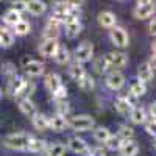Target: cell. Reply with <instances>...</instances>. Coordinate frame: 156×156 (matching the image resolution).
<instances>
[{
  "label": "cell",
  "mask_w": 156,
  "mask_h": 156,
  "mask_svg": "<svg viewBox=\"0 0 156 156\" xmlns=\"http://www.w3.org/2000/svg\"><path fill=\"white\" fill-rule=\"evenodd\" d=\"M31 137L33 136L28 133H11L5 137L3 144H5V147H8L11 150L22 151V150H27V145L30 144Z\"/></svg>",
  "instance_id": "obj_1"
},
{
  "label": "cell",
  "mask_w": 156,
  "mask_h": 156,
  "mask_svg": "<svg viewBox=\"0 0 156 156\" xmlns=\"http://www.w3.org/2000/svg\"><path fill=\"white\" fill-rule=\"evenodd\" d=\"M67 125L75 131H89V129L95 126V120L87 114H80V115H73L70 122H67Z\"/></svg>",
  "instance_id": "obj_2"
},
{
  "label": "cell",
  "mask_w": 156,
  "mask_h": 156,
  "mask_svg": "<svg viewBox=\"0 0 156 156\" xmlns=\"http://www.w3.org/2000/svg\"><path fill=\"white\" fill-rule=\"evenodd\" d=\"M109 37H111V41L115 47H119V48H125L128 47V33L125 31V28L122 27H112L111 31H109Z\"/></svg>",
  "instance_id": "obj_3"
},
{
  "label": "cell",
  "mask_w": 156,
  "mask_h": 156,
  "mask_svg": "<svg viewBox=\"0 0 156 156\" xmlns=\"http://www.w3.org/2000/svg\"><path fill=\"white\" fill-rule=\"evenodd\" d=\"M92 56H94V45L92 44L83 42L75 48V61L76 62H80V64L87 62L92 59Z\"/></svg>",
  "instance_id": "obj_4"
},
{
  "label": "cell",
  "mask_w": 156,
  "mask_h": 156,
  "mask_svg": "<svg viewBox=\"0 0 156 156\" xmlns=\"http://www.w3.org/2000/svg\"><path fill=\"white\" fill-rule=\"evenodd\" d=\"M133 14L139 20L151 17L154 14V3L153 2H148V0H145V2H137V5L134 6Z\"/></svg>",
  "instance_id": "obj_5"
},
{
  "label": "cell",
  "mask_w": 156,
  "mask_h": 156,
  "mask_svg": "<svg viewBox=\"0 0 156 156\" xmlns=\"http://www.w3.org/2000/svg\"><path fill=\"white\" fill-rule=\"evenodd\" d=\"M25 86H27V78L20 76V75H16L14 78H11V80L8 81V94L11 97H17V95L23 94Z\"/></svg>",
  "instance_id": "obj_6"
},
{
  "label": "cell",
  "mask_w": 156,
  "mask_h": 156,
  "mask_svg": "<svg viewBox=\"0 0 156 156\" xmlns=\"http://www.w3.org/2000/svg\"><path fill=\"white\" fill-rule=\"evenodd\" d=\"M62 25L66 28V34L69 37H75L80 34L81 31V22L78 17H73V16H67L66 19L62 20Z\"/></svg>",
  "instance_id": "obj_7"
},
{
  "label": "cell",
  "mask_w": 156,
  "mask_h": 156,
  "mask_svg": "<svg viewBox=\"0 0 156 156\" xmlns=\"http://www.w3.org/2000/svg\"><path fill=\"white\" fill-rule=\"evenodd\" d=\"M105 59L108 62L109 67H125L128 62V56L122 51H109L108 55H105Z\"/></svg>",
  "instance_id": "obj_8"
},
{
  "label": "cell",
  "mask_w": 156,
  "mask_h": 156,
  "mask_svg": "<svg viewBox=\"0 0 156 156\" xmlns=\"http://www.w3.org/2000/svg\"><path fill=\"white\" fill-rule=\"evenodd\" d=\"M67 148L72 151V153H76V154H83V153H87L89 151V145L86 144V140L78 137V136H73L67 140Z\"/></svg>",
  "instance_id": "obj_9"
},
{
  "label": "cell",
  "mask_w": 156,
  "mask_h": 156,
  "mask_svg": "<svg viewBox=\"0 0 156 156\" xmlns=\"http://www.w3.org/2000/svg\"><path fill=\"white\" fill-rule=\"evenodd\" d=\"M58 41L56 39H45V41L39 45V53L45 58H53L56 50H58Z\"/></svg>",
  "instance_id": "obj_10"
},
{
  "label": "cell",
  "mask_w": 156,
  "mask_h": 156,
  "mask_svg": "<svg viewBox=\"0 0 156 156\" xmlns=\"http://www.w3.org/2000/svg\"><path fill=\"white\" fill-rule=\"evenodd\" d=\"M153 66L150 64V61H144V62H140L139 64V67H137V78L139 80L137 81H140V83H147V81H150L151 78H153Z\"/></svg>",
  "instance_id": "obj_11"
},
{
  "label": "cell",
  "mask_w": 156,
  "mask_h": 156,
  "mask_svg": "<svg viewBox=\"0 0 156 156\" xmlns=\"http://www.w3.org/2000/svg\"><path fill=\"white\" fill-rule=\"evenodd\" d=\"M106 86L112 90H120L125 86V75L120 72H112L106 76Z\"/></svg>",
  "instance_id": "obj_12"
},
{
  "label": "cell",
  "mask_w": 156,
  "mask_h": 156,
  "mask_svg": "<svg viewBox=\"0 0 156 156\" xmlns=\"http://www.w3.org/2000/svg\"><path fill=\"white\" fill-rule=\"evenodd\" d=\"M69 125H67V119L62 115H58V114H53L51 117H48V128L53 129L56 133H61L64 131Z\"/></svg>",
  "instance_id": "obj_13"
},
{
  "label": "cell",
  "mask_w": 156,
  "mask_h": 156,
  "mask_svg": "<svg viewBox=\"0 0 156 156\" xmlns=\"http://www.w3.org/2000/svg\"><path fill=\"white\" fill-rule=\"evenodd\" d=\"M19 109L22 114H25L27 117H30V119H33V117L37 114V109L34 106V103L30 100V97H23L19 100Z\"/></svg>",
  "instance_id": "obj_14"
},
{
  "label": "cell",
  "mask_w": 156,
  "mask_h": 156,
  "mask_svg": "<svg viewBox=\"0 0 156 156\" xmlns=\"http://www.w3.org/2000/svg\"><path fill=\"white\" fill-rule=\"evenodd\" d=\"M25 73L28 76H41L44 73V64L41 61H36V59H30L27 64L23 66Z\"/></svg>",
  "instance_id": "obj_15"
},
{
  "label": "cell",
  "mask_w": 156,
  "mask_h": 156,
  "mask_svg": "<svg viewBox=\"0 0 156 156\" xmlns=\"http://www.w3.org/2000/svg\"><path fill=\"white\" fill-rule=\"evenodd\" d=\"M115 22H117V17L111 11H101L98 14V23L101 25V27H105V28L111 30L112 27H115Z\"/></svg>",
  "instance_id": "obj_16"
},
{
  "label": "cell",
  "mask_w": 156,
  "mask_h": 156,
  "mask_svg": "<svg viewBox=\"0 0 156 156\" xmlns=\"http://www.w3.org/2000/svg\"><path fill=\"white\" fill-rule=\"evenodd\" d=\"M47 9V3L45 2H41V0H30L27 2V11L33 16H41L44 14Z\"/></svg>",
  "instance_id": "obj_17"
},
{
  "label": "cell",
  "mask_w": 156,
  "mask_h": 156,
  "mask_svg": "<svg viewBox=\"0 0 156 156\" xmlns=\"http://www.w3.org/2000/svg\"><path fill=\"white\" fill-rule=\"evenodd\" d=\"M119 151H120L122 156H136L139 153V145H137V142L133 140V139L123 140V144H122Z\"/></svg>",
  "instance_id": "obj_18"
},
{
  "label": "cell",
  "mask_w": 156,
  "mask_h": 156,
  "mask_svg": "<svg viewBox=\"0 0 156 156\" xmlns=\"http://www.w3.org/2000/svg\"><path fill=\"white\" fill-rule=\"evenodd\" d=\"M129 119H131L133 123L136 125H140V123H144L145 119H147V111L145 108H142V106H134L131 111H129Z\"/></svg>",
  "instance_id": "obj_19"
},
{
  "label": "cell",
  "mask_w": 156,
  "mask_h": 156,
  "mask_svg": "<svg viewBox=\"0 0 156 156\" xmlns=\"http://www.w3.org/2000/svg\"><path fill=\"white\" fill-rule=\"evenodd\" d=\"M69 75H70V78H72L75 83H78L86 75V69L83 67V64L75 61V62L70 64V67H69Z\"/></svg>",
  "instance_id": "obj_20"
},
{
  "label": "cell",
  "mask_w": 156,
  "mask_h": 156,
  "mask_svg": "<svg viewBox=\"0 0 156 156\" xmlns=\"http://www.w3.org/2000/svg\"><path fill=\"white\" fill-rule=\"evenodd\" d=\"M69 16V11H67V2H56L55 6H53V14L51 17L58 19L59 22H62Z\"/></svg>",
  "instance_id": "obj_21"
},
{
  "label": "cell",
  "mask_w": 156,
  "mask_h": 156,
  "mask_svg": "<svg viewBox=\"0 0 156 156\" xmlns=\"http://www.w3.org/2000/svg\"><path fill=\"white\" fill-rule=\"evenodd\" d=\"M62 86V83H61V76L58 75V73H48L47 76H45V87L50 90L51 94L55 92V90L58 89V87H61Z\"/></svg>",
  "instance_id": "obj_22"
},
{
  "label": "cell",
  "mask_w": 156,
  "mask_h": 156,
  "mask_svg": "<svg viewBox=\"0 0 156 156\" xmlns=\"http://www.w3.org/2000/svg\"><path fill=\"white\" fill-rule=\"evenodd\" d=\"M33 126L37 129V131H45V129H48V117L45 114H41V112H37L33 119Z\"/></svg>",
  "instance_id": "obj_23"
},
{
  "label": "cell",
  "mask_w": 156,
  "mask_h": 156,
  "mask_svg": "<svg viewBox=\"0 0 156 156\" xmlns=\"http://www.w3.org/2000/svg\"><path fill=\"white\" fill-rule=\"evenodd\" d=\"M45 148H47V140L36 139V137H31L30 144L27 145V151H30V153H41Z\"/></svg>",
  "instance_id": "obj_24"
},
{
  "label": "cell",
  "mask_w": 156,
  "mask_h": 156,
  "mask_svg": "<svg viewBox=\"0 0 156 156\" xmlns=\"http://www.w3.org/2000/svg\"><path fill=\"white\" fill-rule=\"evenodd\" d=\"M14 44V34L6 28H0V47L8 48Z\"/></svg>",
  "instance_id": "obj_25"
},
{
  "label": "cell",
  "mask_w": 156,
  "mask_h": 156,
  "mask_svg": "<svg viewBox=\"0 0 156 156\" xmlns=\"http://www.w3.org/2000/svg\"><path fill=\"white\" fill-rule=\"evenodd\" d=\"M112 134H111V131H109V128H106V126H97L95 129H94V139L97 140V142H100V144H105V142L111 137Z\"/></svg>",
  "instance_id": "obj_26"
},
{
  "label": "cell",
  "mask_w": 156,
  "mask_h": 156,
  "mask_svg": "<svg viewBox=\"0 0 156 156\" xmlns=\"http://www.w3.org/2000/svg\"><path fill=\"white\" fill-rule=\"evenodd\" d=\"M55 61L58 64H67L70 61V51L64 47V45H58V50H56V53H55Z\"/></svg>",
  "instance_id": "obj_27"
},
{
  "label": "cell",
  "mask_w": 156,
  "mask_h": 156,
  "mask_svg": "<svg viewBox=\"0 0 156 156\" xmlns=\"http://www.w3.org/2000/svg\"><path fill=\"white\" fill-rule=\"evenodd\" d=\"M47 156H64L66 154V145L55 142V144H50L47 148Z\"/></svg>",
  "instance_id": "obj_28"
},
{
  "label": "cell",
  "mask_w": 156,
  "mask_h": 156,
  "mask_svg": "<svg viewBox=\"0 0 156 156\" xmlns=\"http://www.w3.org/2000/svg\"><path fill=\"white\" fill-rule=\"evenodd\" d=\"M30 30H31L30 23H28L27 20H23V19H20L16 25H12V31H14L17 36H25V34H28ZM14 33H12V34H14Z\"/></svg>",
  "instance_id": "obj_29"
},
{
  "label": "cell",
  "mask_w": 156,
  "mask_h": 156,
  "mask_svg": "<svg viewBox=\"0 0 156 156\" xmlns=\"http://www.w3.org/2000/svg\"><path fill=\"white\" fill-rule=\"evenodd\" d=\"M114 108H115L117 112L122 114V115L129 114V111H131V108L128 106V103H126V100H125L123 97H117V98H115V101H114Z\"/></svg>",
  "instance_id": "obj_30"
},
{
  "label": "cell",
  "mask_w": 156,
  "mask_h": 156,
  "mask_svg": "<svg viewBox=\"0 0 156 156\" xmlns=\"http://www.w3.org/2000/svg\"><path fill=\"white\" fill-rule=\"evenodd\" d=\"M22 17H20V14L17 11H14V9H8L6 12H5V16H3V22L5 23H8V25H16L19 20H20Z\"/></svg>",
  "instance_id": "obj_31"
},
{
  "label": "cell",
  "mask_w": 156,
  "mask_h": 156,
  "mask_svg": "<svg viewBox=\"0 0 156 156\" xmlns=\"http://www.w3.org/2000/svg\"><path fill=\"white\" fill-rule=\"evenodd\" d=\"M122 144H123V140H122L119 136H111V137L105 142L106 148L111 150V151H119L120 147H122Z\"/></svg>",
  "instance_id": "obj_32"
},
{
  "label": "cell",
  "mask_w": 156,
  "mask_h": 156,
  "mask_svg": "<svg viewBox=\"0 0 156 156\" xmlns=\"http://www.w3.org/2000/svg\"><path fill=\"white\" fill-rule=\"evenodd\" d=\"M78 84V87L80 89H83V90H90V89H94V86H95V83H94V78L90 76L89 73H86L80 81L76 83Z\"/></svg>",
  "instance_id": "obj_33"
},
{
  "label": "cell",
  "mask_w": 156,
  "mask_h": 156,
  "mask_svg": "<svg viewBox=\"0 0 156 156\" xmlns=\"http://www.w3.org/2000/svg\"><path fill=\"white\" fill-rule=\"evenodd\" d=\"M117 136H119L122 140H129V139H133V136H134V129L131 126H128V125H120Z\"/></svg>",
  "instance_id": "obj_34"
},
{
  "label": "cell",
  "mask_w": 156,
  "mask_h": 156,
  "mask_svg": "<svg viewBox=\"0 0 156 156\" xmlns=\"http://www.w3.org/2000/svg\"><path fill=\"white\" fill-rule=\"evenodd\" d=\"M129 92H131L134 97H142V95H145V92H147V86L144 84V83H140V81H136V83H133L131 84V87H129Z\"/></svg>",
  "instance_id": "obj_35"
},
{
  "label": "cell",
  "mask_w": 156,
  "mask_h": 156,
  "mask_svg": "<svg viewBox=\"0 0 156 156\" xmlns=\"http://www.w3.org/2000/svg\"><path fill=\"white\" fill-rule=\"evenodd\" d=\"M2 75L6 76L8 80H11V78H14L17 73H16V67H14V64L12 62H3V66H2Z\"/></svg>",
  "instance_id": "obj_36"
},
{
  "label": "cell",
  "mask_w": 156,
  "mask_h": 156,
  "mask_svg": "<svg viewBox=\"0 0 156 156\" xmlns=\"http://www.w3.org/2000/svg\"><path fill=\"white\" fill-rule=\"evenodd\" d=\"M69 112H70V106H69V103H67L66 100H58V101H56V112H55V114L66 117Z\"/></svg>",
  "instance_id": "obj_37"
},
{
  "label": "cell",
  "mask_w": 156,
  "mask_h": 156,
  "mask_svg": "<svg viewBox=\"0 0 156 156\" xmlns=\"http://www.w3.org/2000/svg\"><path fill=\"white\" fill-rule=\"evenodd\" d=\"M108 62H106V59H105V56H100L98 59H95L94 61V69H95V72H98V73H103V72H106L108 70Z\"/></svg>",
  "instance_id": "obj_38"
},
{
  "label": "cell",
  "mask_w": 156,
  "mask_h": 156,
  "mask_svg": "<svg viewBox=\"0 0 156 156\" xmlns=\"http://www.w3.org/2000/svg\"><path fill=\"white\" fill-rule=\"evenodd\" d=\"M58 36H59V28L47 25L45 31H44V37H45V39H56V41H58Z\"/></svg>",
  "instance_id": "obj_39"
},
{
  "label": "cell",
  "mask_w": 156,
  "mask_h": 156,
  "mask_svg": "<svg viewBox=\"0 0 156 156\" xmlns=\"http://www.w3.org/2000/svg\"><path fill=\"white\" fill-rule=\"evenodd\" d=\"M66 97H67V87L66 86H61V87H58L55 92H53V98L58 101V100H66Z\"/></svg>",
  "instance_id": "obj_40"
},
{
  "label": "cell",
  "mask_w": 156,
  "mask_h": 156,
  "mask_svg": "<svg viewBox=\"0 0 156 156\" xmlns=\"http://www.w3.org/2000/svg\"><path fill=\"white\" fill-rule=\"evenodd\" d=\"M11 9H14L17 11L19 14H22L23 11H27V2H23V0H17V2H12V8Z\"/></svg>",
  "instance_id": "obj_41"
},
{
  "label": "cell",
  "mask_w": 156,
  "mask_h": 156,
  "mask_svg": "<svg viewBox=\"0 0 156 156\" xmlns=\"http://www.w3.org/2000/svg\"><path fill=\"white\" fill-rule=\"evenodd\" d=\"M144 125H145V131H147L150 136H153V137H154V129H156L154 120H148V119H145Z\"/></svg>",
  "instance_id": "obj_42"
},
{
  "label": "cell",
  "mask_w": 156,
  "mask_h": 156,
  "mask_svg": "<svg viewBox=\"0 0 156 156\" xmlns=\"http://www.w3.org/2000/svg\"><path fill=\"white\" fill-rule=\"evenodd\" d=\"M123 98L126 100V103H128V106L131 108V109H133L134 106H137V97H134V95H133L131 92H128V94H126V95H125Z\"/></svg>",
  "instance_id": "obj_43"
},
{
  "label": "cell",
  "mask_w": 156,
  "mask_h": 156,
  "mask_svg": "<svg viewBox=\"0 0 156 156\" xmlns=\"http://www.w3.org/2000/svg\"><path fill=\"white\" fill-rule=\"evenodd\" d=\"M90 156H106V150L103 147H95L94 150H89Z\"/></svg>",
  "instance_id": "obj_44"
},
{
  "label": "cell",
  "mask_w": 156,
  "mask_h": 156,
  "mask_svg": "<svg viewBox=\"0 0 156 156\" xmlns=\"http://www.w3.org/2000/svg\"><path fill=\"white\" fill-rule=\"evenodd\" d=\"M148 28H150V33L154 36V33H156V31H154V30H156V22H154V19L150 22V27H148Z\"/></svg>",
  "instance_id": "obj_45"
},
{
  "label": "cell",
  "mask_w": 156,
  "mask_h": 156,
  "mask_svg": "<svg viewBox=\"0 0 156 156\" xmlns=\"http://www.w3.org/2000/svg\"><path fill=\"white\" fill-rule=\"evenodd\" d=\"M0 98H2V89H0Z\"/></svg>",
  "instance_id": "obj_46"
},
{
  "label": "cell",
  "mask_w": 156,
  "mask_h": 156,
  "mask_svg": "<svg viewBox=\"0 0 156 156\" xmlns=\"http://www.w3.org/2000/svg\"><path fill=\"white\" fill-rule=\"evenodd\" d=\"M87 156H90V154H87Z\"/></svg>",
  "instance_id": "obj_47"
}]
</instances>
